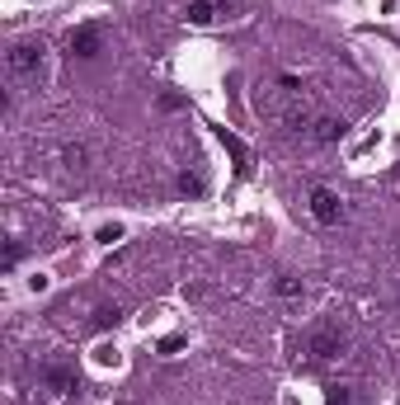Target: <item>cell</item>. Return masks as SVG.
Here are the masks:
<instances>
[{
	"instance_id": "cell-1",
	"label": "cell",
	"mask_w": 400,
	"mask_h": 405,
	"mask_svg": "<svg viewBox=\"0 0 400 405\" xmlns=\"http://www.w3.org/2000/svg\"><path fill=\"white\" fill-rule=\"evenodd\" d=\"M5 66H10V76L15 80H33L38 71H43V43H15L10 52H5Z\"/></svg>"
},
{
	"instance_id": "cell-2",
	"label": "cell",
	"mask_w": 400,
	"mask_h": 405,
	"mask_svg": "<svg viewBox=\"0 0 400 405\" xmlns=\"http://www.w3.org/2000/svg\"><path fill=\"white\" fill-rule=\"evenodd\" d=\"M311 217L321 221V226H339L344 221V198L339 193H330V188H311Z\"/></svg>"
},
{
	"instance_id": "cell-3",
	"label": "cell",
	"mask_w": 400,
	"mask_h": 405,
	"mask_svg": "<svg viewBox=\"0 0 400 405\" xmlns=\"http://www.w3.org/2000/svg\"><path fill=\"white\" fill-rule=\"evenodd\" d=\"M66 47H71V57L90 62V57H99V47H104V29H94V24H80V29H71Z\"/></svg>"
},
{
	"instance_id": "cell-4",
	"label": "cell",
	"mask_w": 400,
	"mask_h": 405,
	"mask_svg": "<svg viewBox=\"0 0 400 405\" xmlns=\"http://www.w3.org/2000/svg\"><path fill=\"white\" fill-rule=\"evenodd\" d=\"M311 359L325 363V359H339V349H344V335H339V326H321L316 335H311Z\"/></svg>"
},
{
	"instance_id": "cell-5",
	"label": "cell",
	"mask_w": 400,
	"mask_h": 405,
	"mask_svg": "<svg viewBox=\"0 0 400 405\" xmlns=\"http://www.w3.org/2000/svg\"><path fill=\"white\" fill-rule=\"evenodd\" d=\"M217 137H221V146H226V151H231L236 174H250V151H245V141H240V137H231L226 127H217Z\"/></svg>"
},
{
	"instance_id": "cell-6",
	"label": "cell",
	"mask_w": 400,
	"mask_h": 405,
	"mask_svg": "<svg viewBox=\"0 0 400 405\" xmlns=\"http://www.w3.org/2000/svg\"><path fill=\"white\" fill-rule=\"evenodd\" d=\"M43 382L66 396V391H76V368H43Z\"/></svg>"
},
{
	"instance_id": "cell-7",
	"label": "cell",
	"mask_w": 400,
	"mask_h": 405,
	"mask_svg": "<svg viewBox=\"0 0 400 405\" xmlns=\"http://www.w3.org/2000/svg\"><path fill=\"white\" fill-rule=\"evenodd\" d=\"M344 137V123L339 118H316L311 123V141H339Z\"/></svg>"
},
{
	"instance_id": "cell-8",
	"label": "cell",
	"mask_w": 400,
	"mask_h": 405,
	"mask_svg": "<svg viewBox=\"0 0 400 405\" xmlns=\"http://www.w3.org/2000/svg\"><path fill=\"white\" fill-rule=\"evenodd\" d=\"M212 19H217V5H212V0H193V5H188V24H198V29H207Z\"/></svg>"
},
{
	"instance_id": "cell-9",
	"label": "cell",
	"mask_w": 400,
	"mask_h": 405,
	"mask_svg": "<svg viewBox=\"0 0 400 405\" xmlns=\"http://www.w3.org/2000/svg\"><path fill=\"white\" fill-rule=\"evenodd\" d=\"M273 292L283 297V302H292V297H302V283H297L292 274H278V283H273Z\"/></svg>"
},
{
	"instance_id": "cell-10",
	"label": "cell",
	"mask_w": 400,
	"mask_h": 405,
	"mask_svg": "<svg viewBox=\"0 0 400 405\" xmlns=\"http://www.w3.org/2000/svg\"><path fill=\"white\" fill-rule=\"evenodd\" d=\"M113 326H118V307H99V311H94V330L104 335V330H113Z\"/></svg>"
},
{
	"instance_id": "cell-11",
	"label": "cell",
	"mask_w": 400,
	"mask_h": 405,
	"mask_svg": "<svg viewBox=\"0 0 400 405\" xmlns=\"http://www.w3.org/2000/svg\"><path fill=\"white\" fill-rule=\"evenodd\" d=\"M179 193L198 198V193H202V174H179Z\"/></svg>"
},
{
	"instance_id": "cell-12",
	"label": "cell",
	"mask_w": 400,
	"mask_h": 405,
	"mask_svg": "<svg viewBox=\"0 0 400 405\" xmlns=\"http://www.w3.org/2000/svg\"><path fill=\"white\" fill-rule=\"evenodd\" d=\"M325 405H354V396H349L344 387H330L325 391Z\"/></svg>"
},
{
	"instance_id": "cell-13",
	"label": "cell",
	"mask_w": 400,
	"mask_h": 405,
	"mask_svg": "<svg viewBox=\"0 0 400 405\" xmlns=\"http://www.w3.org/2000/svg\"><path fill=\"white\" fill-rule=\"evenodd\" d=\"M62 156H66V165H71V170H80V165H85V146H66Z\"/></svg>"
},
{
	"instance_id": "cell-14",
	"label": "cell",
	"mask_w": 400,
	"mask_h": 405,
	"mask_svg": "<svg viewBox=\"0 0 400 405\" xmlns=\"http://www.w3.org/2000/svg\"><path fill=\"white\" fill-rule=\"evenodd\" d=\"M99 240H104V245H113V240H123V226H118V221H113V226H99Z\"/></svg>"
},
{
	"instance_id": "cell-15",
	"label": "cell",
	"mask_w": 400,
	"mask_h": 405,
	"mask_svg": "<svg viewBox=\"0 0 400 405\" xmlns=\"http://www.w3.org/2000/svg\"><path fill=\"white\" fill-rule=\"evenodd\" d=\"M19 255H24V250H19V240H10V245H5V274L19 264Z\"/></svg>"
}]
</instances>
